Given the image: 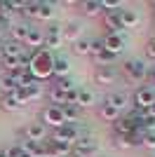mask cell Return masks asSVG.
<instances>
[{"mask_svg":"<svg viewBox=\"0 0 155 157\" xmlns=\"http://www.w3.org/2000/svg\"><path fill=\"white\" fill-rule=\"evenodd\" d=\"M52 66H54V56H52L50 52H35V56H33L31 66H28V71H31V75L35 80H47L52 75Z\"/></svg>","mask_w":155,"mask_h":157,"instance_id":"cell-1","label":"cell"},{"mask_svg":"<svg viewBox=\"0 0 155 157\" xmlns=\"http://www.w3.org/2000/svg\"><path fill=\"white\" fill-rule=\"evenodd\" d=\"M97 152H99L97 138H92V136H80V138H78V143H73L71 155H73V157H94Z\"/></svg>","mask_w":155,"mask_h":157,"instance_id":"cell-2","label":"cell"},{"mask_svg":"<svg viewBox=\"0 0 155 157\" xmlns=\"http://www.w3.org/2000/svg\"><path fill=\"white\" fill-rule=\"evenodd\" d=\"M146 71H148V66L143 63L141 59H127L122 63V73L127 75V80H132V82L146 80Z\"/></svg>","mask_w":155,"mask_h":157,"instance_id":"cell-3","label":"cell"},{"mask_svg":"<svg viewBox=\"0 0 155 157\" xmlns=\"http://www.w3.org/2000/svg\"><path fill=\"white\" fill-rule=\"evenodd\" d=\"M78 138H80V129L75 124H64L54 129V134H52V141H61V143H68V145L78 143Z\"/></svg>","mask_w":155,"mask_h":157,"instance_id":"cell-4","label":"cell"},{"mask_svg":"<svg viewBox=\"0 0 155 157\" xmlns=\"http://www.w3.org/2000/svg\"><path fill=\"white\" fill-rule=\"evenodd\" d=\"M101 42H103V49L110 52L113 56H117V54L125 49V38H122V35H117V33H108L106 38H101Z\"/></svg>","mask_w":155,"mask_h":157,"instance_id":"cell-5","label":"cell"},{"mask_svg":"<svg viewBox=\"0 0 155 157\" xmlns=\"http://www.w3.org/2000/svg\"><path fill=\"white\" fill-rule=\"evenodd\" d=\"M42 122H47V124H52L54 129H59V127H64V113H61V108H57V105H47L45 110H42Z\"/></svg>","mask_w":155,"mask_h":157,"instance_id":"cell-6","label":"cell"},{"mask_svg":"<svg viewBox=\"0 0 155 157\" xmlns=\"http://www.w3.org/2000/svg\"><path fill=\"white\" fill-rule=\"evenodd\" d=\"M134 101H136V108H141V110H148L150 105L155 103V89H150V87H141V89L136 92Z\"/></svg>","mask_w":155,"mask_h":157,"instance_id":"cell-7","label":"cell"},{"mask_svg":"<svg viewBox=\"0 0 155 157\" xmlns=\"http://www.w3.org/2000/svg\"><path fill=\"white\" fill-rule=\"evenodd\" d=\"M94 78H97L99 85H113L117 80V71L113 66H99L97 73H94Z\"/></svg>","mask_w":155,"mask_h":157,"instance_id":"cell-8","label":"cell"},{"mask_svg":"<svg viewBox=\"0 0 155 157\" xmlns=\"http://www.w3.org/2000/svg\"><path fill=\"white\" fill-rule=\"evenodd\" d=\"M103 24H106V28H110V33L122 31V10L106 12V17H103Z\"/></svg>","mask_w":155,"mask_h":157,"instance_id":"cell-9","label":"cell"},{"mask_svg":"<svg viewBox=\"0 0 155 157\" xmlns=\"http://www.w3.org/2000/svg\"><path fill=\"white\" fill-rule=\"evenodd\" d=\"M42 42H45V33L38 31V28H31L28 35H26V40H24V45L28 49H33V52H38V47H42Z\"/></svg>","mask_w":155,"mask_h":157,"instance_id":"cell-10","label":"cell"},{"mask_svg":"<svg viewBox=\"0 0 155 157\" xmlns=\"http://www.w3.org/2000/svg\"><path fill=\"white\" fill-rule=\"evenodd\" d=\"M113 129L117 131V136H127V134H134V131H139V127H136L129 117H117L115 122H113Z\"/></svg>","mask_w":155,"mask_h":157,"instance_id":"cell-11","label":"cell"},{"mask_svg":"<svg viewBox=\"0 0 155 157\" xmlns=\"http://www.w3.org/2000/svg\"><path fill=\"white\" fill-rule=\"evenodd\" d=\"M26 141H35V143H40L42 138H45V127H42V122H33V124L26 127Z\"/></svg>","mask_w":155,"mask_h":157,"instance_id":"cell-12","label":"cell"},{"mask_svg":"<svg viewBox=\"0 0 155 157\" xmlns=\"http://www.w3.org/2000/svg\"><path fill=\"white\" fill-rule=\"evenodd\" d=\"M28 31H31V26H26V24H14V26L10 28V38H12V42L24 45V40H26V35H28Z\"/></svg>","mask_w":155,"mask_h":157,"instance_id":"cell-13","label":"cell"},{"mask_svg":"<svg viewBox=\"0 0 155 157\" xmlns=\"http://www.w3.org/2000/svg\"><path fill=\"white\" fill-rule=\"evenodd\" d=\"M61 45H64V33H45V42H42V47H45L47 52L59 49Z\"/></svg>","mask_w":155,"mask_h":157,"instance_id":"cell-14","label":"cell"},{"mask_svg":"<svg viewBox=\"0 0 155 157\" xmlns=\"http://www.w3.org/2000/svg\"><path fill=\"white\" fill-rule=\"evenodd\" d=\"M127 94L125 92H113V94H108V96H106V101H103V103H108V105H113V108H117V110H122L125 105H127Z\"/></svg>","mask_w":155,"mask_h":157,"instance_id":"cell-15","label":"cell"},{"mask_svg":"<svg viewBox=\"0 0 155 157\" xmlns=\"http://www.w3.org/2000/svg\"><path fill=\"white\" fill-rule=\"evenodd\" d=\"M68 71H71L68 59L57 56V59H54V66H52V75H57V78H66V75H68Z\"/></svg>","mask_w":155,"mask_h":157,"instance_id":"cell-16","label":"cell"},{"mask_svg":"<svg viewBox=\"0 0 155 157\" xmlns=\"http://www.w3.org/2000/svg\"><path fill=\"white\" fill-rule=\"evenodd\" d=\"M47 96H50L52 105H57V108H66V105H68V96H66L61 89H57V87H52L50 92H47Z\"/></svg>","mask_w":155,"mask_h":157,"instance_id":"cell-17","label":"cell"},{"mask_svg":"<svg viewBox=\"0 0 155 157\" xmlns=\"http://www.w3.org/2000/svg\"><path fill=\"white\" fill-rule=\"evenodd\" d=\"M0 89H2L5 94L17 92V89H19V80L14 78V75H10V73H7V75H2V78H0Z\"/></svg>","mask_w":155,"mask_h":157,"instance_id":"cell-18","label":"cell"},{"mask_svg":"<svg viewBox=\"0 0 155 157\" xmlns=\"http://www.w3.org/2000/svg\"><path fill=\"white\" fill-rule=\"evenodd\" d=\"M64 40H71L73 45L80 40V24H78V21H68V24H66V28H64Z\"/></svg>","mask_w":155,"mask_h":157,"instance_id":"cell-19","label":"cell"},{"mask_svg":"<svg viewBox=\"0 0 155 157\" xmlns=\"http://www.w3.org/2000/svg\"><path fill=\"white\" fill-rule=\"evenodd\" d=\"M94 101H97L94 92H89V89H78V108H89V105H94Z\"/></svg>","mask_w":155,"mask_h":157,"instance_id":"cell-20","label":"cell"},{"mask_svg":"<svg viewBox=\"0 0 155 157\" xmlns=\"http://www.w3.org/2000/svg\"><path fill=\"white\" fill-rule=\"evenodd\" d=\"M21 150L28 157H42V145L35 143V141H24V143H21Z\"/></svg>","mask_w":155,"mask_h":157,"instance_id":"cell-21","label":"cell"},{"mask_svg":"<svg viewBox=\"0 0 155 157\" xmlns=\"http://www.w3.org/2000/svg\"><path fill=\"white\" fill-rule=\"evenodd\" d=\"M0 52H2V56H21V52H24V45H19V42H5V45L0 47Z\"/></svg>","mask_w":155,"mask_h":157,"instance_id":"cell-22","label":"cell"},{"mask_svg":"<svg viewBox=\"0 0 155 157\" xmlns=\"http://www.w3.org/2000/svg\"><path fill=\"white\" fill-rule=\"evenodd\" d=\"M61 113H64L66 124H75L78 120H80V108L78 105H66V108H61Z\"/></svg>","mask_w":155,"mask_h":157,"instance_id":"cell-23","label":"cell"},{"mask_svg":"<svg viewBox=\"0 0 155 157\" xmlns=\"http://www.w3.org/2000/svg\"><path fill=\"white\" fill-rule=\"evenodd\" d=\"M99 115H101V120H106V122H115L117 115H120V110H117V108H113V105H108V103H101Z\"/></svg>","mask_w":155,"mask_h":157,"instance_id":"cell-24","label":"cell"},{"mask_svg":"<svg viewBox=\"0 0 155 157\" xmlns=\"http://www.w3.org/2000/svg\"><path fill=\"white\" fill-rule=\"evenodd\" d=\"M80 10H82L87 17H97V14L101 12V2H99V0H85V2H80Z\"/></svg>","mask_w":155,"mask_h":157,"instance_id":"cell-25","label":"cell"},{"mask_svg":"<svg viewBox=\"0 0 155 157\" xmlns=\"http://www.w3.org/2000/svg\"><path fill=\"white\" fill-rule=\"evenodd\" d=\"M73 52H75L78 56H87V54L92 52V40L89 38H80L75 45H73Z\"/></svg>","mask_w":155,"mask_h":157,"instance_id":"cell-26","label":"cell"},{"mask_svg":"<svg viewBox=\"0 0 155 157\" xmlns=\"http://www.w3.org/2000/svg\"><path fill=\"white\" fill-rule=\"evenodd\" d=\"M136 24H139L136 10H122V28H134Z\"/></svg>","mask_w":155,"mask_h":157,"instance_id":"cell-27","label":"cell"},{"mask_svg":"<svg viewBox=\"0 0 155 157\" xmlns=\"http://www.w3.org/2000/svg\"><path fill=\"white\" fill-rule=\"evenodd\" d=\"M113 61H115V56L110 52H106V49H101L99 54H94V63H97V68L99 66H113Z\"/></svg>","mask_w":155,"mask_h":157,"instance_id":"cell-28","label":"cell"},{"mask_svg":"<svg viewBox=\"0 0 155 157\" xmlns=\"http://www.w3.org/2000/svg\"><path fill=\"white\" fill-rule=\"evenodd\" d=\"M0 108H2V110H19L21 105L14 101L12 94H2V98H0Z\"/></svg>","mask_w":155,"mask_h":157,"instance_id":"cell-29","label":"cell"},{"mask_svg":"<svg viewBox=\"0 0 155 157\" xmlns=\"http://www.w3.org/2000/svg\"><path fill=\"white\" fill-rule=\"evenodd\" d=\"M38 19H52L54 17V10H52L50 2H38V12H35Z\"/></svg>","mask_w":155,"mask_h":157,"instance_id":"cell-30","label":"cell"},{"mask_svg":"<svg viewBox=\"0 0 155 157\" xmlns=\"http://www.w3.org/2000/svg\"><path fill=\"white\" fill-rule=\"evenodd\" d=\"M2 68H5L7 73H14L17 68H21L19 56H2Z\"/></svg>","mask_w":155,"mask_h":157,"instance_id":"cell-31","label":"cell"},{"mask_svg":"<svg viewBox=\"0 0 155 157\" xmlns=\"http://www.w3.org/2000/svg\"><path fill=\"white\" fill-rule=\"evenodd\" d=\"M26 96H28V103H31V101H35V98H40V96H42V85H38V82H35V85L26 87Z\"/></svg>","mask_w":155,"mask_h":157,"instance_id":"cell-32","label":"cell"},{"mask_svg":"<svg viewBox=\"0 0 155 157\" xmlns=\"http://www.w3.org/2000/svg\"><path fill=\"white\" fill-rule=\"evenodd\" d=\"M54 87H57V89H61L64 94H68V92H73V89H75L71 78H57V85H54Z\"/></svg>","mask_w":155,"mask_h":157,"instance_id":"cell-33","label":"cell"},{"mask_svg":"<svg viewBox=\"0 0 155 157\" xmlns=\"http://www.w3.org/2000/svg\"><path fill=\"white\" fill-rule=\"evenodd\" d=\"M21 155H24L21 145H10V148H5V150L0 152V157H21Z\"/></svg>","mask_w":155,"mask_h":157,"instance_id":"cell-34","label":"cell"},{"mask_svg":"<svg viewBox=\"0 0 155 157\" xmlns=\"http://www.w3.org/2000/svg\"><path fill=\"white\" fill-rule=\"evenodd\" d=\"M141 145H146V148H150V150H155V131H146L141 138Z\"/></svg>","mask_w":155,"mask_h":157,"instance_id":"cell-35","label":"cell"},{"mask_svg":"<svg viewBox=\"0 0 155 157\" xmlns=\"http://www.w3.org/2000/svg\"><path fill=\"white\" fill-rule=\"evenodd\" d=\"M99 2H101V10H108V12H115V10H120L117 0H99Z\"/></svg>","mask_w":155,"mask_h":157,"instance_id":"cell-36","label":"cell"},{"mask_svg":"<svg viewBox=\"0 0 155 157\" xmlns=\"http://www.w3.org/2000/svg\"><path fill=\"white\" fill-rule=\"evenodd\" d=\"M146 80H148L150 89H155V66H148V71H146Z\"/></svg>","mask_w":155,"mask_h":157,"instance_id":"cell-37","label":"cell"},{"mask_svg":"<svg viewBox=\"0 0 155 157\" xmlns=\"http://www.w3.org/2000/svg\"><path fill=\"white\" fill-rule=\"evenodd\" d=\"M101 49H103V42H101V40H92V56H94V54H99V52H101Z\"/></svg>","mask_w":155,"mask_h":157,"instance_id":"cell-38","label":"cell"},{"mask_svg":"<svg viewBox=\"0 0 155 157\" xmlns=\"http://www.w3.org/2000/svg\"><path fill=\"white\" fill-rule=\"evenodd\" d=\"M146 56H148V59H155V40H150L148 45H146Z\"/></svg>","mask_w":155,"mask_h":157,"instance_id":"cell-39","label":"cell"},{"mask_svg":"<svg viewBox=\"0 0 155 157\" xmlns=\"http://www.w3.org/2000/svg\"><path fill=\"white\" fill-rule=\"evenodd\" d=\"M148 113H150V115H155V103H153V105L148 108Z\"/></svg>","mask_w":155,"mask_h":157,"instance_id":"cell-40","label":"cell"},{"mask_svg":"<svg viewBox=\"0 0 155 157\" xmlns=\"http://www.w3.org/2000/svg\"><path fill=\"white\" fill-rule=\"evenodd\" d=\"M2 10H5V2H2V0H0V14H2Z\"/></svg>","mask_w":155,"mask_h":157,"instance_id":"cell-41","label":"cell"},{"mask_svg":"<svg viewBox=\"0 0 155 157\" xmlns=\"http://www.w3.org/2000/svg\"><path fill=\"white\" fill-rule=\"evenodd\" d=\"M0 68H2V52H0Z\"/></svg>","mask_w":155,"mask_h":157,"instance_id":"cell-42","label":"cell"}]
</instances>
